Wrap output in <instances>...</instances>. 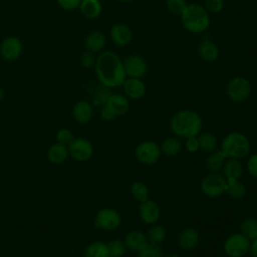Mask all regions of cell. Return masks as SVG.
<instances>
[{"label":"cell","instance_id":"4dcf8cb0","mask_svg":"<svg viewBox=\"0 0 257 257\" xmlns=\"http://www.w3.org/2000/svg\"><path fill=\"white\" fill-rule=\"evenodd\" d=\"M147 238L150 243L154 244H160L162 243L166 238V230L163 226L154 224L147 233Z\"/></svg>","mask_w":257,"mask_h":257},{"label":"cell","instance_id":"c3c4849f","mask_svg":"<svg viewBox=\"0 0 257 257\" xmlns=\"http://www.w3.org/2000/svg\"><path fill=\"white\" fill-rule=\"evenodd\" d=\"M138 257H143V256H141V255H139V256H138Z\"/></svg>","mask_w":257,"mask_h":257},{"label":"cell","instance_id":"d4e9b609","mask_svg":"<svg viewBox=\"0 0 257 257\" xmlns=\"http://www.w3.org/2000/svg\"><path fill=\"white\" fill-rule=\"evenodd\" d=\"M226 159V155L221 150L214 151L206 159V167L212 173L219 172L223 168Z\"/></svg>","mask_w":257,"mask_h":257},{"label":"cell","instance_id":"4316f807","mask_svg":"<svg viewBox=\"0 0 257 257\" xmlns=\"http://www.w3.org/2000/svg\"><path fill=\"white\" fill-rule=\"evenodd\" d=\"M161 148V153L168 156V157H173L176 156L180 153L182 149V144L181 141L177 138H168L163 141L162 145L160 146Z\"/></svg>","mask_w":257,"mask_h":257},{"label":"cell","instance_id":"836d02e7","mask_svg":"<svg viewBox=\"0 0 257 257\" xmlns=\"http://www.w3.org/2000/svg\"><path fill=\"white\" fill-rule=\"evenodd\" d=\"M140 255L143 257H163L164 252L159 244L149 242L147 246L140 252Z\"/></svg>","mask_w":257,"mask_h":257},{"label":"cell","instance_id":"d590c367","mask_svg":"<svg viewBox=\"0 0 257 257\" xmlns=\"http://www.w3.org/2000/svg\"><path fill=\"white\" fill-rule=\"evenodd\" d=\"M56 139L58 141V143L62 144V145H68L74 140L73 134L70 130L68 128H61L58 131L57 135H56Z\"/></svg>","mask_w":257,"mask_h":257},{"label":"cell","instance_id":"7402d4cb","mask_svg":"<svg viewBox=\"0 0 257 257\" xmlns=\"http://www.w3.org/2000/svg\"><path fill=\"white\" fill-rule=\"evenodd\" d=\"M105 45V36L100 31H91L85 38V46L90 52H99Z\"/></svg>","mask_w":257,"mask_h":257},{"label":"cell","instance_id":"7bdbcfd3","mask_svg":"<svg viewBox=\"0 0 257 257\" xmlns=\"http://www.w3.org/2000/svg\"><path fill=\"white\" fill-rule=\"evenodd\" d=\"M100 115H101L102 119H104L106 121H111L116 117V115L106 105H103V107L101 108Z\"/></svg>","mask_w":257,"mask_h":257},{"label":"cell","instance_id":"484cf974","mask_svg":"<svg viewBox=\"0 0 257 257\" xmlns=\"http://www.w3.org/2000/svg\"><path fill=\"white\" fill-rule=\"evenodd\" d=\"M197 138H198L199 147L201 150L209 153L216 151L218 147V140L213 134L209 132H205V133L199 134Z\"/></svg>","mask_w":257,"mask_h":257},{"label":"cell","instance_id":"d6a6232c","mask_svg":"<svg viewBox=\"0 0 257 257\" xmlns=\"http://www.w3.org/2000/svg\"><path fill=\"white\" fill-rule=\"evenodd\" d=\"M107 250L109 257H122L125 253V245L121 240H112L107 244Z\"/></svg>","mask_w":257,"mask_h":257},{"label":"cell","instance_id":"ab89813d","mask_svg":"<svg viewBox=\"0 0 257 257\" xmlns=\"http://www.w3.org/2000/svg\"><path fill=\"white\" fill-rule=\"evenodd\" d=\"M185 147H186L187 151L190 152V153L197 152L200 149L198 138L197 137H189V138H187L186 141H185Z\"/></svg>","mask_w":257,"mask_h":257},{"label":"cell","instance_id":"e0dca14e","mask_svg":"<svg viewBox=\"0 0 257 257\" xmlns=\"http://www.w3.org/2000/svg\"><path fill=\"white\" fill-rule=\"evenodd\" d=\"M198 52L200 57L207 62L216 61L220 55V50L218 45L208 39H204L201 41L198 47Z\"/></svg>","mask_w":257,"mask_h":257},{"label":"cell","instance_id":"3957f363","mask_svg":"<svg viewBox=\"0 0 257 257\" xmlns=\"http://www.w3.org/2000/svg\"><path fill=\"white\" fill-rule=\"evenodd\" d=\"M181 22L188 32L193 34L202 33L206 31L210 25L209 12L200 4H187L181 14Z\"/></svg>","mask_w":257,"mask_h":257},{"label":"cell","instance_id":"ee69618b","mask_svg":"<svg viewBox=\"0 0 257 257\" xmlns=\"http://www.w3.org/2000/svg\"><path fill=\"white\" fill-rule=\"evenodd\" d=\"M250 252L253 257H257V238L252 240L250 245Z\"/></svg>","mask_w":257,"mask_h":257},{"label":"cell","instance_id":"60d3db41","mask_svg":"<svg viewBox=\"0 0 257 257\" xmlns=\"http://www.w3.org/2000/svg\"><path fill=\"white\" fill-rule=\"evenodd\" d=\"M95 61H96V58H95V56L93 55V52H90V51L84 53V54L82 55V57H81V63H82V65H83L84 67H87V68L94 66V65H95Z\"/></svg>","mask_w":257,"mask_h":257},{"label":"cell","instance_id":"30bf717a","mask_svg":"<svg viewBox=\"0 0 257 257\" xmlns=\"http://www.w3.org/2000/svg\"><path fill=\"white\" fill-rule=\"evenodd\" d=\"M122 64L126 77L142 78L148 71V64L141 55L131 54L122 60Z\"/></svg>","mask_w":257,"mask_h":257},{"label":"cell","instance_id":"e575fe53","mask_svg":"<svg viewBox=\"0 0 257 257\" xmlns=\"http://www.w3.org/2000/svg\"><path fill=\"white\" fill-rule=\"evenodd\" d=\"M186 6V0H166V7L168 11L175 15H181Z\"/></svg>","mask_w":257,"mask_h":257},{"label":"cell","instance_id":"ffe728a7","mask_svg":"<svg viewBox=\"0 0 257 257\" xmlns=\"http://www.w3.org/2000/svg\"><path fill=\"white\" fill-rule=\"evenodd\" d=\"M222 170H223V176L226 178L227 181L239 180V178L242 176V173H243V166L240 160L227 158Z\"/></svg>","mask_w":257,"mask_h":257},{"label":"cell","instance_id":"bcb514c9","mask_svg":"<svg viewBox=\"0 0 257 257\" xmlns=\"http://www.w3.org/2000/svg\"><path fill=\"white\" fill-rule=\"evenodd\" d=\"M3 99V90L2 88H0V101Z\"/></svg>","mask_w":257,"mask_h":257},{"label":"cell","instance_id":"d6986e66","mask_svg":"<svg viewBox=\"0 0 257 257\" xmlns=\"http://www.w3.org/2000/svg\"><path fill=\"white\" fill-rule=\"evenodd\" d=\"M199 242V233L196 229L192 227L185 228L179 234L178 243L179 246L184 250H192L194 249Z\"/></svg>","mask_w":257,"mask_h":257},{"label":"cell","instance_id":"74e56055","mask_svg":"<svg viewBox=\"0 0 257 257\" xmlns=\"http://www.w3.org/2000/svg\"><path fill=\"white\" fill-rule=\"evenodd\" d=\"M247 171L248 173L257 179V153L250 156L247 161Z\"/></svg>","mask_w":257,"mask_h":257},{"label":"cell","instance_id":"7c38bea8","mask_svg":"<svg viewBox=\"0 0 257 257\" xmlns=\"http://www.w3.org/2000/svg\"><path fill=\"white\" fill-rule=\"evenodd\" d=\"M22 52V43L19 38L11 36L3 40L0 46V53L6 60H16Z\"/></svg>","mask_w":257,"mask_h":257},{"label":"cell","instance_id":"6da1fadb","mask_svg":"<svg viewBox=\"0 0 257 257\" xmlns=\"http://www.w3.org/2000/svg\"><path fill=\"white\" fill-rule=\"evenodd\" d=\"M94 67L97 79L105 87L121 86L126 78L122 60L112 51L101 52Z\"/></svg>","mask_w":257,"mask_h":257},{"label":"cell","instance_id":"83f0119b","mask_svg":"<svg viewBox=\"0 0 257 257\" xmlns=\"http://www.w3.org/2000/svg\"><path fill=\"white\" fill-rule=\"evenodd\" d=\"M84 257H109L106 243L96 241L89 244L84 252Z\"/></svg>","mask_w":257,"mask_h":257},{"label":"cell","instance_id":"9c48e42d","mask_svg":"<svg viewBox=\"0 0 257 257\" xmlns=\"http://www.w3.org/2000/svg\"><path fill=\"white\" fill-rule=\"evenodd\" d=\"M121 222L118 212L111 208H103L99 210L95 216L94 226L105 231L115 230Z\"/></svg>","mask_w":257,"mask_h":257},{"label":"cell","instance_id":"cb8c5ba5","mask_svg":"<svg viewBox=\"0 0 257 257\" xmlns=\"http://www.w3.org/2000/svg\"><path fill=\"white\" fill-rule=\"evenodd\" d=\"M68 148H66L65 145H62L60 143H56L52 145L47 153L48 159L53 164H61L63 163L67 157H68Z\"/></svg>","mask_w":257,"mask_h":257},{"label":"cell","instance_id":"2e32d148","mask_svg":"<svg viewBox=\"0 0 257 257\" xmlns=\"http://www.w3.org/2000/svg\"><path fill=\"white\" fill-rule=\"evenodd\" d=\"M124 245L127 249L135 252H141L149 243L147 235L138 230L128 232L124 237Z\"/></svg>","mask_w":257,"mask_h":257},{"label":"cell","instance_id":"4fadbf2b","mask_svg":"<svg viewBox=\"0 0 257 257\" xmlns=\"http://www.w3.org/2000/svg\"><path fill=\"white\" fill-rule=\"evenodd\" d=\"M110 38L117 46H125L133 39L132 29L124 23H115L110 28Z\"/></svg>","mask_w":257,"mask_h":257},{"label":"cell","instance_id":"1f68e13d","mask_svg":"<svg viewBox=\"0 0 257 257\" xmlns=\"http://www.w3.org/2000/svg\"><path fill=\"white\" fill-rule=\"evenodd\" d=\"M131 193L133 197L140 203H143L149 200V189L142 182L133 183V185L131 186Z\"/></svg>","mask_w":257,"mask_h":257},{"label":"cell","instance_id":"9a60e30c","mask_svg":"<svg viewBox=\"0 0 257 257\" xmlns=\"http://www.w3.org/2000/svg\"><path fill=\"white\" fill-rule=\"evenodd\" d=\"M121 86L125 95L132 99L142 98L146 93V85L141 78L126 77Z\"/></svg>","mask_w":257,"mask_h":257},{"label":"cell","instance_id":"ba28073f","mask_svg":"<svg viewBox=\"0 0 257 257\" xmlns=\"http://www.w3.org/2000/svg\"><path fill=\"white\" fill-rule=\"evenodd\" d=\"M161 154L160 146L154 141H144L135 150L137 160L144 165H154L159 161Z\"/></svg>","mask_w":257,"mask_h":257},{"label":"cell","instance_id":"52a82bcc","mask_svg":"<svg viewBox=\"0 0 257 257\" xmlns=\"http://www.w3.org/2000/svg\"><path fill=\"white\" fill-rule=\"evenodd\" d=\"M251 241L242 233L230 235L224 243V251L229 257H243L250 251Z\"/></svg>","mask_w":257,"mask_h":257},{"label":"cell","instance_id":"277c9868","mask_svg":"<svg viewBox=\"0 0 257 257\" xmlns=\"http://www.w3.org/2000/svg\"><path fill=\"white\" fill-rule=\"evenodd\" d=\"M221 151L227 158L241 160L250 152V142L248 138L239 132L228 134L221 143Z\"/></svg>","mask_w":257,"mask_h":257},{"label":"cell","instance_id":"44dd1931","mask_svg":"<svg viewBox=\"0 0 257 257\" xmlns=\"http://www.w3.org/2000/svg\"><path fill=\"white\" fill-rule=\"evenodd\" d=\"M73 117L79 123H86L88 122L93 114L92 107L89 102L85 100H79L75 103L73 107Z\"/></svg>","mask_w":257,"mask_h":257},{"label":"cell","instance_id":"b9f144b4","mask_svg":"<svg viewBox=\"0 0 257 257\" xmlns=\"http://www.w3.org/2000/svg\"><path fill=\"white\" fill-rule=\"evenodd\" d=\"M57 2L66 10H74L79 7L81 0H57Z\"/></svg>","mask_w":257,"mask_h":257},{"label":"cell","instance_id":"f6af8a7d","mask_svg":"<svg viewBox=\"0 0 257 257\" xmlns=\"http://www.w3.org/2000/svg\"><path fill=\"white\" fill-rule=\"evenodd\" d=\"M163 257H181V256L176 255V254H168V255H164Z\"/></svg>","mask_w":257,"mask_h":257},{"label":"cell","instance_id":"f35d334b","mask_svg":"<svg viewBox=\"0 0 257 257\" xmlns=\"http://www.w3.org/2000/svg\"><path fill=\"white\" fill-rule=\"evenodd\" d=\"M108 87H101L100 89L97 90L96 94H95V100L97 101V103H101L103 105H105L108 97L110 96V93H109V90L107 89Z\"/></svg>","mask_w":257,"mask_h":257},{"label":"cell","instance_id":"5bb4252c","mask_svg":"<svg viewBox=\"0 0 257 257\" xmlns=\"http://www.w3.org/2000/svg\"><path fill=\"white\" fill-rule=\"evenodd\" d=\"M161 215V211L156 202L147 200L141 203L140 206V217L145 224L154 225L157 223Z\"/></svg>","mask_w":257,"mask_h":257},{"label":"cell","instance_id":"5b68a950","mask_svg":"<svg viewBox=\"0 0 257 257\" xmlns=\"http://www.w3.org/2000/svg\"><path fill=\"white\" fill-rule=\"evenodd\" d=\"M227 180L226 178L218 173H210L204 177L201 182V190L204 195L210 198H216L226 192Z\"/></svg>","mask_w":257,"mask_h":257},{"label":"cell","instance_id":"f546056e","mask_svg":"<svg viewBox=\"0 0 257 257\" xmlns=\"http://www.w3.org/2000/svg\"><path fill=\"white\" fill-rule=\"evenodd\" d=\"M240 233L246 236L250 241L257 238V220L254 218H248L244 220L241 224Z\"/></svg>","mask_w":257,"mask_h":257},{"label":"cell","instance_id":"8d00e7d4","mask_svg":"<svg viewBox=\"0 0 257 257\" xmlns=\"http://www.w3.org/2000/svg\"><path fill=\"white\" fill-rule=\"evenodd\" d=\"M205 9L211 13H219L224 7V0H205Z\"/></svg>","mask_w":257,"mask_h":257},{"label":"cell","instance_id":"8fae6325","mask_svg":"<svg viewBox=\"0 0 257 257\" xmlns=\"http://www.w3.org/2000/svg\"><path fill=\"white\" fill-rule=\"evenodd\" d=\"M68 153L74 160L84 162L92 157L93 147L88 140L84 138H77L69 144Z\"/></svg>","mask_w":257,"mask_h":257},{"label":"cell","instance_id":"ac0fdd59","mask_svg":"<svg viewBox=\"0 0 257 257\" xmlns=\"http://www.w3.org/2000/svg\"><path fill=\"white\" fill-rule=\"evenodd\" d=\"M105 105L116 115H123L130 108V102L126 96L122 94H110Z\"/></svg>","mask_w":257,"mask_h":257},{"label":"cell","instance_id":"8992f818","mask_svg":"<svg viewBox=\"0 0 257 257\" xmlns=\"http://www.w3.org/2000/svg\"><path fill=\"white\" fill-rule=\"evenodd\" d=\"M226 93L232 101L242 102L251 93V83L243 76H235L227 83Z\"/></svg>","mask_w":257,"mask_h":257},{"label":"cell","instance_id":"7a4b0ae2","mask_svg":"<svg viewBox=\"0 0 257 257\" xmlns=\"http://www.w3.org/2000/svg\"><path fill=\"white\" fill-rule=\"evenodd\" d=\"M202 124L203 121L200 114L190 109L177 111L170 120L172 132L184 139L197 137L202 131Z\"/></svg>","mask_w":257,"mask_h":257},{"label":"cell","instance_id":"603a6c76","mask_svg":"<svg viewBox=\"0 0 257 257\" xmlns=\"http://www.w3.org/2000/svg\"><path fill=\"white\" fill-rule=\"evenodd\" d=\"M79 8L82 14L89 19L97 18L102 9L99 0H81Z\"/></svg>","mask_w":257,"mask_h":257},{"label":"cell","instance_id":"7dc6e473","mask_svg":"<svg viewBox=\"0 0 257 257\" xmlns=\"http://www.w3.org/2000/svg\"><path fill=\"white\" fill-rule=\"evenodd\" d=\"M117 1L123 2V3H127V2H132V1H134V0H117Z\"/></svg>","mask_w":257,"mask_h":257},{"label":"cell","instance_id":"f1b7e54d","mask_svg":"<svg viewBox=\"0 0 257 257\" xmlns=\"http://www.w3.org/2000/svg\"><path fill=\"white\" fill-rule=\"evenodd\" d=\"M226 193L229 195L230 198L235 199V200H239V199H242L245 196L246 188L238 180L227 181Z\"/></svg>","mask_w":257,"mask_h":257}]
</instances>
